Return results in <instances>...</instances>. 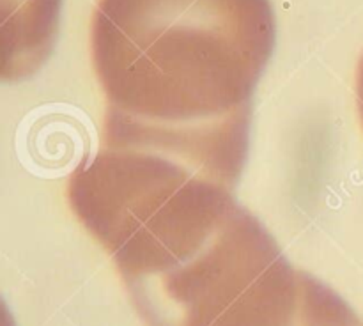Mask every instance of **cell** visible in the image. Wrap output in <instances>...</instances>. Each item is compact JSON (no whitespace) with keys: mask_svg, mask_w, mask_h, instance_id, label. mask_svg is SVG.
<instances>
[{"mask_svg":"<svg viewBox=\"0 0 363 326\" xmlns=\"http://www.w3.org/2000/svg\"><path fill=\"white\" fill-rule=\"evenodd\" d=\"M357 106H358V116H360L362 126H363V55L358 62L357 69Z\"/></svg>","mask_w":363,"mask_h":326,"instance_id":"obj_3","label":"cell"},{"mask_svg":"<svg viewBox=\"0 0 363 326\" xmlns=\"http://www.w3.org/2000/svg\"><path fill=\"white\" fill-rule=\"evenodd\" d=\"M275 34L272 0H98L89 48L105 99L101 147L234 188Z\"/></svg>","mask_w":363,"mask_h":326,"instance_id":"obj_1","label":"cell"},{"mask_svg":"<svg viewBox=\"0 0 363 326\" xmlns=\"http://www.w3.org/2000/svg\"><path fill=\"white\" fill-rule=\"evenodd\" d=\"M60 0H13L4 14V78H20L45 62L53 45Z\"/></svg>","mask_w":363,"mask_h":326,"instance_id":"obj_2","label":"cell"}]
</instances>
